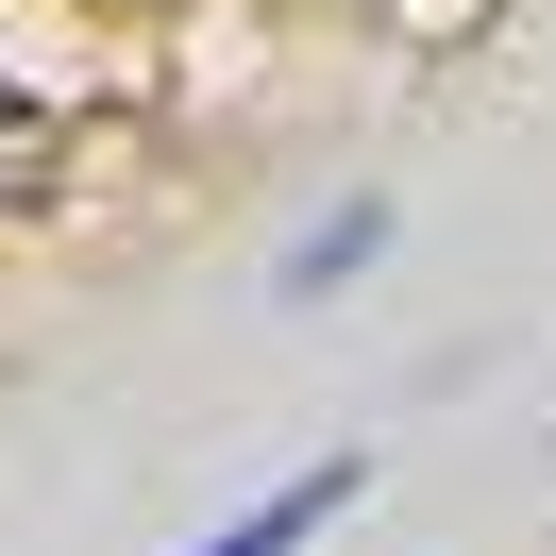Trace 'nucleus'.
Returning <instances> with one entry per match:
<instances>
[{"instance_id":"nucleus-1","label":"nucleus","mask_w":556,"mask_h":556,"mask_svg":"<svg viewBox=\"0 0 556 556\" xmlns=\"http://www.w3.org/2000/svg\"><path fill=\"white\" fill-rule=\"evenodd\" d=\"M354 489H371V455H304L287 489H253V506H237V522H203L186 556H320V540L354 522Z\"/></svg>"},{"instance_id":"nucleus-2","label":"nucleus","mask_w":556,"mask_h":556,"mask_svg":"<svg viewBox=\"0 0 556 556\" xmlns=\"http://www.w3.org/2000/svg\"><path fill=\"white\" fill-rule=\"evenodd\" d=\"M388 253V203H338V219H304V237L270 253V304H338L354 270H371Z\"/></svg>"}]
</instances>
